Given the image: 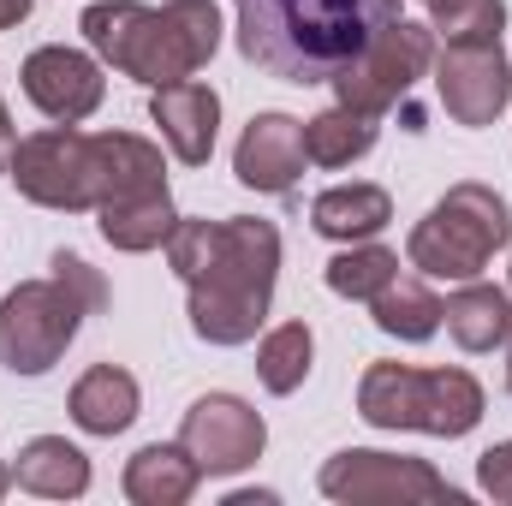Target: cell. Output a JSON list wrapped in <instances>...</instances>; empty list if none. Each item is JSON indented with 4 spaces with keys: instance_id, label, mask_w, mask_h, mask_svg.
Instances as JSON below:
<instances>
[{
    "instance_id": "19",
    "label": "cell",
    "mask_w": 512,
    "mask_h": 506,
    "mask_svg": "<svg viewBox=\"0 0 512 506\" xmlns=\"http://www.w3.org/2000/svg\"><path fill=\"white\" fill-rule=\"evenodd\" d=\"M137 405H143V393H137V381L120 364H96V370H84L72 381V423L84 435H120V429H131Z\"/></svg>"
},
{
    "instance_id": "8",
    "label": "cell",
    "mask_w": 512,
    "mask_h": 506,
    "mask_svg": "<svg viewBox=\"0 0 512 506\" xmlns=\"http://www.w3.org/2000/svg\"><path fill=\"white\" fill-rule=\"evenodd\" d=\"M429 66H435V30L411 24V18H393L382 36L334 78V102L382 120L417 90V78H429Z\"/></svg>"
},
{
    "instance_id": "9",
    "label": "cell",
    "mask_w": 512,
    "mask_h": 506,
    "mask_svg": "<svg viewBox=\"0 0 512 506\" xmlns=\"http://www.w3.org/2000/svg\"><path fill=\"white\" fill-rule=\"evenodd\" d=\"M322 495L346 506H405V501H459V489L429 465L405 453H376V447H346L322 465Z\"/></svg>"
},
{
    "instance_id": "25",
    "label": "cell",
    "mask_w": 512,
    "mask_h": 506,
    "mask_svg": "<svg viewBox=\"0 0 512 506\" xmlns=\"http://www.w3.org/2000/svg\"><path fill=\"white\" fill-rule=\"evenodd\" d=\"M435 42H501L507 30V0H441L429 6Z\"/></svg>"
},
{
    "instance_id": "24",
    "label": "cell",
    "mask_w": 512,
    "mask_h": 506,
    "mask_svg": "<svg viewBox=\"0 0 512 506\" xmlns=\"http://www.w3.org/2000/svg\"><path fill=\"white\" fill-rule=\"evenodd\" d=\"M393 274H399V256L387 251V245H376V239H364V245H346L328 262V292H340L352 304H370Z\"/></svg>"
},
{
    "instance_id": "4",
    "label": "cell",
    "mask_w": 512,
    "mask_h": 506,
    "mask_svg": "<svg viewBox=\"0 0 512 506\" xmlns=\"http://www.w3.org/2000/svg\"><path fill=\"white\" fill-rule=\"evenodd\" d=\"M96 310H108V280L78 251H54L48 280H24L0 298V364L12 376H48Z\"/></svg>"
},
{
    "instance_id": "11",
    "label": "cell",
    "mask_w": 512,
    "mask_h": 506,
    "mask_svg": "<svg viewBox=\"0 0 512 506\" xmlns=\"http://www.w3.org/2000/svg\"><path fill=\"white\" fill-rule=\"evenodd\" d=\"M179 447L197 459L203 477H233L251 471L268 447V423L251 411L239 393H203L185 417H179Z\"/></svg>"
},
{
    "instance_id": "6",
    "label": "cell",
    "mask_w": 512,
    "mask_h": 506,
    "mask_svg": "<svg viewBox=\"0 0 512 506\" xmlns=\"http://www.w3.org/2000/svg\"><path fill=\"white\" fill-rule=\"evenodd\" d=\"M512 245V209L495 185H453L405 239V262L429 280H477Z\"/></svg>"
},
{
    "instance_id": "30",
    "label": "cell",
    "mask_w": 512,
    "mask_h": 506,
    "mask_svg": "<svg viewBox=\"0 0 512 506\" xmlns=\"http://www.w3.org/2000/svg\"><path fill=\"white\" fill-rule=\"evenodd\" d=\"M507 393H512V334H507Z\"/></svg>"
},
{
    "instance_id": "16",
    "label": "cell",
    "mask_w": 512,
    "mask_h": 506,
    "mask_svg": "<svg viewBox=\"0 0 512 506\" xmlns=\"http://www.w3.org/2000/svg\"><path fill=\"white\" fill-rule=\"evenodd\" d=\"M12 483L24 495H42V501H78L90 489V459L66 441V435H36L18 447L12 459Z\"/></svg>"
},
{
    "instance_id": "18",
    "label": "cell",
    "mask_w": 512,
    "mask_h": 506,
    "mask_svg": "<svg viewBox=\"0 0 512 506\" xmlns=\"http://www.w3.org/2000/svg\"><path fill=\"white\" fill-rule=\"evenodd\" d=\"M197 483H203V471H197V459L173 441H149V447H137L126 459V501L137 506H185L197 495Z\"/></svg>"
},
{
    "instance_id": "14",
    "label": "cell",
    "mask_w": 512,
    "mask_h": 506,
    "mask_svg": "<svg viewBox=\"0 0 512 506\" xmlns=\"http://www.w3.org/2000/svg\"><path fill=\"white\" fill-rule=\"evenodd\" d=\"M149 120L161 126L173 161L185 167H203L215 155V137H221V96L197 78H179V84H161L149 96Z\"/></svg>"
},
{
    "instance_id": "2",
    "label": "cell",
    "mask_w": 512,
    "mask_h": 506,
    "mask_svg": "<svg viewBox=\"0 0 512 506\" xmlns=\"http://www.w3.org/2000/svg\"><path fill=\"white\" fill-rule=\"evenodd\" d=\"M239 54L280 84H334L387 24L399 0H233Z\"/></svg>"
},
{
    "instance_id": "10",
    "label": "cell",
    "mask_w": 512,
    "mask_h": 506,
    "mask_svg": "<svg viewBox=\"0 0 512 506\" xmlns=\"http://www.w3.org/2000/svg\"><path fill=\"white\" fill-rule=\"evenodd\" d=\"M435 96L453 126H495L512 102V66L501 42H441L435 54Z\"/></svg>"
},
{
    "instance_id": "29",
    "label": "cell",
    "mask_w": 512,
    "mask_h": 506,
    "mask_svg": "<svg viewBox=\"0 0 512 506\" xmlns=\"http://www.w3.org/2000/svg\"><path fill=\"white\" fill-rule=\"evenodd\" d=\"M6 489H12V465H0V495H6Z\"/></svg>"
},
{
    "instance_id": "20",
    "label": "cell",
    "mask_w": 512,
    "mask_h": 506,
    "mask_svg": "<svg viewBox=\"0 0 512 506\" xmlns=\"http://www.w3.org/2000/svg\"><path fill=\"white\" fill-rule=\"evenodd\" d=\"M370 316H376V328H382L387 340L423 346L441 328V298L429 292V274H393L382 292L370 298Z\"/></svg>"
},
{
    "instance_id": "17",
    "label": "cell",
    "mask_w": 512,
    "mask_h": 506,
    "mask_svg": "<svg viewBox=\"0 0 512 506\" xmlns=\"http://www.w3.org/2000/svg\"><path fill=\"white\" fill-rule=\"evenodd\" d=\"M387 221H393V197H387L382 185H364V179L334 185V191H322L310 203V227L322 239H334V245H364V239L382 233Z\"/></svg>"
},
{
    "instance_id": "21",
    "label": "cell",
    "mask_w": 512,
    "mask_h": 506,
    "mask_svg": "<svg viewBox=\"0 0 512 506\" xmlns=\"http://www.w3.org/2000/svg\"><path fill=\"white\" fill-rule=\"evenodd\" d=\"M96 215H102L96 221L102 239L126 256H143V251H155V245H167V233L179 227L167 191H137V197H120V203H102Z\"/></svg>"
},
{
    "instance_id": "27",
    "label": "cell",
    "mask_w": 512,
    "mask_h": 506,
    "mask_svg": "<svg viewBox=\"0 0 512 506\" xmlns=\"http://www.w3.org/2000/svg\"><path fill=\"white\" fill-rule=\"evenodd\" d=\"M12 149H18V137H12V114H6V102H0V173L12 167Z\"/></svg>"
},
{
    "instance_id": "7",
    "label": "cell",
    "mask_w": 512,
    "mask_h": 506,
    "mask_svg": "<svg viewBox=\"0 0 512 506\" xmlns=\"http://www.w3.org/2000/svg\"><path fill=\"white\" fill-rule=\"evenodd\" d=\"M6 173H12L18 197H30L42 209H60V215L102 209V191H108L102 137H90V131H78V126H48V131L18 137Z\"/></svg>"
},
{
    "instance_id": "31",
    "label": "cell",
    "mask_w": 512,
    "mask_h": 506,
    "mask_svg": "<svg viewBox=\"0 0 512 506\" xmlns=\"http://www.w3.org/2000/svg\"><path fill=\"white\" fill-rule=\"evenodd\" d=\"M423 6H441V0H423Z\"/></svg>"
},
{
    "instance_id": "12",
    "label": "cell",
    "mask_w": 512,
    "mask_h": 506,
    "mask_svg": "<svg viewBox=\"0 0 512 506\" xmlns=\"http://www.w3.org/2000/svg\"><path fill=\"white\" fill-rule=\"evenodd\" d=\"M18 78H24L30 108H36V114H48L54 126H78V120H90V114L102 108V96H108L102 66H96L90 54L66 48V42L36 48V54L24 60V72H18Z\"/></svg>"
},
{
    "instance_id": "23",
    "label": "cell",
    "mask_w": 512,
    "mask_h": 506,
    "mask_svg": "<svg viewBox=\"0 0 512 506\" xmlns=\"http://www.w3.org/2000/svg\"><path fill=\"white\" fill-rule=\"evenodd\" d=\"M310 358H316V334L304 322H280L256 346V376L268 393H298L310 381Z\"/></svg>"
},
{
    "instance_id": "26",
    "label": "cell",
    "mask_w": 512,
    "mask_h": 506,
    "mask_svg": "<svg viewBox=\"0 0 512 506\" xmlns=\"http://www.w3.org/2000/svg\"><path fill=\"white\" fill-rule=\"evenodd\" d=\"M477 483H483V495H495L501 506H512V441H495L477 459Z\"/></svg>"
},
{
    "instance_id": "13",
    "label": "cell",
    "mask_w": 512,
    "mask_h": 506,
    "mask_svg": "<svg viewBox=\"0 0 512 506\" xmlns=\"http://www.w3.org/2000/svg\"><path fill=\"white\" fill-rule=\"evenodd\" d=\"M233 173H239V185H251L262 197H292L304 179V120L256 114L233 149Z\"/></svg>"
},
{
    "instance_id": "1",
    "label": "cell",
    "mask_w": 512,
    "mask_h": 506,
    "mask_svg": "<svg viewBox=\"0 0 512 506\" xmlns=\"http://www.w3.org/2000/svg\"><path fill=\"white\" fill-rule=\"evenodd\" d=\"M167 262L185 280L191 334L209 346H251L268 322L280 280V233L274 221H179L167 233Z\"/></svg>"
},
{
    "instance_id": "22",
    "label": "cell",
    "mask_w": 512,
    "mask_h": 506,
    "mask_svg": "<svg viewBox=\"0 0 512 506\" xmlns=\"http://www.w3.org/2000/svg\"><path fill=\"white\" fill-rule=\"evenodd\" d=\"M376 137H382V126L370 114L334 102L316 120H304V161L310 167H352V161H364L376 149Z\"/></svg>"
},
{
    "instance_id": "15",
    "label": "cell",
    "mask_w": 512,
    "mask_h": 506,
    "mask_svg": "<svg viewBox=\"0 0 512 506\" xmlns=\"http://www.w3.org/2000/svg\"><path fill=\"white\" fill-rule=\"evenodd\" d=\"M441 322H447L459 352H495V346H507V334H512V292L507 286H489L483 274L459 280V292L441 304Z\"/></svg>"
},
{
    "instance_id": "5",
    "label": "cell",
    "mask_w": 512,
    "mask_h": 506,
    "mask_svg": "<svg viewBox=\"0 0 512 506\" xmlns=\"http://www.w3.org/2000/svg\"><path fill=\"white\" fill-rule=\"evenodd\" d=\"M358 417L370 429H417V435L459 441L483 423V387L471 370L370 364L358 381Z\"/></svg>"
},
{
    "instance_id": "3",
    "label": "cell",
    "mask_w": 512,
    "mask_h": 506,
    "mask_svg": "<svg viewBox=\"0 0 512 506\" xmlns=\"http://www.w3.org/2000/svg\"><path fill=\"white\" fill-rule=\"evenodd\" d=\"M78 30L114 72L161 90V84L197 78L215 60V48H221V6L215 0H167V6L96 0V6H84Z\"/></svg>"
},
{
    "instance_id": "28",
    "label": "cell",
    "mask_w": 512,
    "mask_h": 506,
    "mask_svg": "<svg viewBox=\"0 0 512 506\" xmlns=\"http://www.w3.org/2000/svg\"><path fill=\"white\" fill-rule=\"evenodd\" d=\"M30 6H36V0H0V30L24 24V18H30Z\"/></svg>"
}]
</instances>
